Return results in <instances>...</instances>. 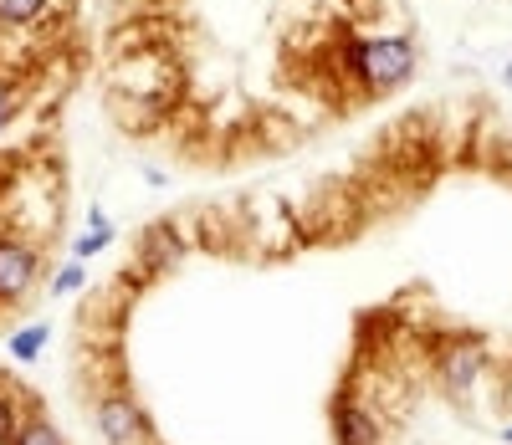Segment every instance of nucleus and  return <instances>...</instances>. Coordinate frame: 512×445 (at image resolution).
<instances>
[{"instance_id": "obj_13", "label": "nucleus", "mask_w": 512, "mask_h": 445, "mask_svg": "<svg viewBox=\"0 0 512 445\" xmlns=\"http://www.w3.org/2000/svg\"><path fill=\"white\" fill-rule=\"evenodd\" d=\"M82 287V266H67V272L57 277V292H77Z\"/></svg>"}, {"instance_id": "obj_11", "label": "nucleus", "mask_w": 512, "mask_h": 445, "mask_svg": "<svg viewBox=\"0 0 512 445\" xmlns=\"http://www.w3.org/2000/svg\"><path fill=\"white\" fill-rule=\"evenodd\" d=\"M93 226H98V231H88V236L77 241V256H93V251H103V246L113 241V231L103 226V220H93Z\"/></svg>"}, {"instance_id": "obj_6", "label": "nucleus", "mask_w": 512, "mask_h": 445, "mask_svg": "<svg viewBox=\"0 0 512 445\" xmlns=\"http://www.w3.org/2000/svg\"><path fill=\"white\" fill-rule=\"evenodd\" d=\"M41 11H47V0H0V21L6 26H31Z\"/></svg>"}, {"instance_id": "obj_3", "label": "nucleus", "mask_w": 512, "mask_h": 445, "mask_svg": "<svg viewBox=\"0 0 512 445\" xmlns=\"http://www.w3.org/2000/svg\"><path fill=\"white\" fill-rule=\"evenodd\" d=\"M36 282V256L16 241H0V302H16Z\"/></svg>"}, {"instance_id": "obj_2", "label": "nucleus", "mask_w": 512, "mask_h": 445, "mask_svg": "<svg viewBox=\"0 0 512 445\" xmlns=\"http://www.w3.org/2000/svg\"><path fill=\"white\" fill-rule=\"evenodd\" d=\"M98 430H103L108 445H144V415L134 410V399H123V394L98 405Z\"/></svg>"}, {"instance_id": "obj_10", "label": "nucleus", "mask_w": 512, "mask_h": 445, "mask_svg": "<svg viewBox=\"0 0 512 445\" xmlns=\"http://www.w3.org/2000/svg\"><path fill=\"white\" fill-rule=\"evenodd\" d=\"M16 430H21V425H16V399H11V394H0V445H11Z\"/></svg>"}, {"instance_id": "obj_4", "label": "nucleus", "mask_w": 512, "mask_h": 445, "mask_svg": "<svg viewBox=\"0 0 512 445\" xmlns=\"http://www.w3.org/2000/svg\"><path fill=\"white\" fill-rule=\"evenodd\" d=\"M333 430H338V445H374L379 440V425L359 405H349V399L333 410Z\"/></svg>"}, {"instance_id": "obj_12", "label": "nucleus", "mask_w": 512, "mask_h": 445, "mask_svg": "<svg viewBox=\"0 0 512 445\" xmlns=\"http://www.w3.org/2000/svg\"><path fill=\"white\" fill-rule=\"evenodd\" d=\"M11 113H16V93H11V87H6V82H0V128H6V123H11Z\"/></svg>"}, {"instance_id": "obj_9", "label": "nucleus", "mask_w": 512, "mask_h": 445, "mask_svg": "<svg viewBox=\"0 0 512 445\" xmlns=\"http://www.w3.org/2000/svg\"><path fill=\"white\" fill-rule=\"evenodd\" d=\"M11 445H62V435L47 425V420H26L21 430H16V440Z\"/></svg>"}, {"instance_id": "obj_8", "label": "nucleus", "mask_w": 512, "mask_h": 445, "mask_svg": "<svg viewBox=\"0 0 512 445\" xmlns=\"http://www.w3.org/2000/svg\"><path fill=\"white\" fill-rule=\"evenodd\" d=\"M41 343H47V323H36V328H26V333H16V338H11V353H16V359H21V364H31V359H36V353H41Z\"/></svg>"}, {"instance_id": "obj_14", "label": "nucleus", "mask_w": 512, "mask_h": 445, "mask_svg": "<svg viewBox=\"0 0 512 445\" xmlns=\"http://www.w3.org/2000/svg\"><path fill=\"white\" fill-rule=\"evenodd\" d=\"M502 440H507V445H512V430H502Z\"/></svg>"}, {"instance_id": "obj_1", "label": "nucleus", "mask_w": 512, "mask_h": 445, "mask_svg": "<svg viewBox=\"0 0 512 445\" xmlns=\"http://www.w3.org/2000/svg\"><path fill=\"white\" fill-rule=\"evenodd\" d=\"M349 57V72L364 77L369 93H390L400 87L410 72H415V41L410 36H379V41H354L344 52Z\"/></svg>"}, {"instance_id": "obj_5", "label": "nucleus", "mask_w": 512, "mask_h": 445, "mask_svg": "<svg viewBox=\"0 0 512 445\" xmlns=\"http://www.w3.org/2000/svg\"><path fill=\"white\" fill-rule=\"evenodd\" d=\"M477 374H482V348H451V353H446V364H441L446 389L466 394V389L477 384Z\"/></svg>"}, {"instance_id": "obj_7", "label": "nucleus", "mask_w": 512, "mask_h": 445, "mask_svg": "<svg viewBox=\"0 0 512 445\" xmlns=\"http://www.w3.org/2000/svg\"><path fill=\"white\" fill-rule=\"evenodd\" d=\"M175 256H180V241L175 236H169V231H149V241H144V261L149 266H169Z\"/></svg>"}]
</instances>
